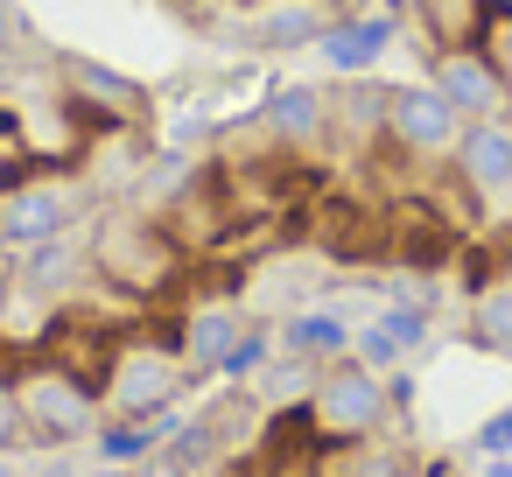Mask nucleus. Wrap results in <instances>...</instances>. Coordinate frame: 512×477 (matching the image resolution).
<instances>
[{
  "mask_svg": "<svg viewBox=\"0 0 512 477\" xmlns=\"http://www.w3.org/2000/svg\"><path fill=\"white\" fill-rule=\"evenodd\" d=\"M85 253H92V274L99 281H113L120 295H141V302H155V295H169L183 281V239H176V225H162L141 204L106 211L92 225Z\"/></svg>",
  "mask_w": 512,
  "mask_h": 477,
  "instance_id": "1",
  "label": "nucleus"
},
{
  "mask_svg": "<svg viewBox=\"0 0 512 477\" xmlns=\"http://www.w3.org/2000/svg\"><path fill=\"white\" fill-rule=\"evenodd\" d=\"M183 386H190V365H183V323H176V330L113 344L106 379H99V407L113 421H162L183 400Z\"/></svg>",
  "mask_w": 512,
  "mask_h": 477,
  "instance_id": "2",
  "label": "nucleus"
},
{
  "mask_svg": "<svg viewBox=\"0 0 512 477\" xmlns=\"http://www.w3.org/2000/svg\"><path fill=\"white\" fill-rule=\"evenodd\" d=\"M15 393H22V421H29V442L36 449H71V442L99 435V421H106L99 386L78 379V372H64V365H50V358H36L15 379Z\"/></svg>",
  "mask_w": 512,
  "mask_h": 477,
  "instance_id": "3",
  "label": "nucleus"
},
{
  "mask_svg": "<svg viewBox=\"0 0 512 477\" xmlns=\"http://www.w3.org/2000/svg\"><path fill=\"white\" fill-rule=\"evenodd\" d=\"M393 400H386V379L358 358H337L309 379V421L323 442H372L386 428Z\"/></svg>",
  "mask_w": 512,
  "mask_h": 477,
  "instance_id": "4",
  "label": "nucleus"
},
{
  "mask_svg": "<svg viewBox=\"0 0 512 477\" xmlns=\"http://www.w3.org/2000/svg\"><path fill=\"white\" fill-rule=\"evenodd\" d=\"M456 141H463V113L435 85H386L379 148H393L407 162H456Z\"/></svg>",
  "mask_w": 512,
  "mask_h": 477,
  "instance_id": "5",
  "label": "nucleus"
},
{
  "mask_svg": "<svg viewBox=\"0 0 512 477\" xmlns=\"http://www.w3.org/2000/svg\"><path fill=\"white\" fill-rule=\"evenodd\" d=\"M78 218H85V183H71V176L43 169V176L15 183V190H0V246L8 253L64 239V232H78Z\"/></svg>",
  "mask_w": 512,
  "mask_h": 477,
  "instance_id": "6",
  "label": "nucleus"
},
{
  "mask_svg": "<svg viewBox=\"0 0 512 477\" xmlns=\"http://www.w3.org/2000/svg\"><path fill=\"white\" fill-rule=\"evenodd\" d=\"M57 78H64V106L92 113L99 134H120V127H148L155 99L141 78L113 71V64H92V57H57Z\"/></svg>",
  "mask_w": 512,
  "mask_h": 477,
  "instance_id": "7",
  "label": "nucleus"
},
{
  "mask_svg": "<svg viewBox=\"0 0 512 477\" xmlns=\"http://www.w3.org/2000/svg\"><path fill=\"white\" fill-rule=\"evenodd\" d=\"M456 176L484 211H512V120H470L456 141Z\"/></svg>",
  "mask_w": 512,
  "mask_h": 477,
  "instance_id": "8",
  "label": "nucleus"
},
{
  "mask_svg": "<svg viewBox=\"0 0 512 477\" xmlns=\"http://www.w3.org/2000/svg\"><path fill=\"white\" fill-rule=\"evenodd\" d=\"M428 85L463 113V127L470 120H505V106H512V92L498 85V71H491L484 50H442V57H428Z\"/></svg>",
  "mask_w": 512,
  "mask_h": 477,
  "instance_id": "9",
  "label": "nucleus"
},
{
  "mask_svg": "<svg viewBox=\"0 0 512 477\" xmlns=\"http://www.w3.org/2000/svg\"><path fill=\"white\" fill-rule=\"evenodd\" d=\"M330 22L337 15L323 8V0H253L239 29H246L253 50H316V36Z\"/></svg>",
  "mask_w": 512,
  "mask_h": 477,
  "instance_id": "10",
  "label": "nucleus"
},
{
  "mask_svg": "<svg viewBox=\"0 0 512 477\" xmlns=\"http://www.w3.org/2000/svg\"><path fill=\"white\" fill-rule=\"evenodd\" d=\"M85 281H92V253H85V239H71V232L29 246V253H22V274H15V288L36 295V302H71Z\"/></svg>",
  "mask_w": 512,
  "mask_h": 477,
  "instance_id": "11",
  "label": "nucleus"
},
{
  "mask_svg": "<svg viewBox=\"0 0 512 477\" xmlns=\"http://www.w3.org/2000/svg\"><path fill=\"white\" fill-rule=\"evenodd\" d=\"M260 120H267V134H274L281 148H316V141L337 127V99H330L323 85H281Z\"/></svg>",
  "mask_w": 512,
  "mask_h": 477,
  "instance_id": "12",
  "label": "nucleus"
},
{
  "mask_svg": "<svg viewBox=\"0 0 512 477\" xmlns=\"http://www.w3.org/2000/svg\"><path fill=\"white\" fill-rule=\"evenodd\" d=\"M239 337H246V309H239L232 295H225V302H197V309L183 316V365H190V379H197V372H218Z\"/></svg>",
  "mask_w": 512,
  "mask_h": 477,
  "instance_id": "13",
  "label": "nucleus"
},
{
  "mask_svg": "<svg viewBox=\"0 0 512 477\" xmlns=\"http://www.w3.org/2000/svg\"><path fill=\"white\" fill-rule=\"evenodd\" d=\"M491 8H498V0H421L414 22H421L428 57H442V50H477V43H484Z\"/></svg>",
  "mask_w": 512,
  "mask_h": 477,
  "instance_id": "14",
  "label": "nucleus"
},
{
  "mask_svg": "<svg viewBox=\"0 0 512 477\" xmlns=\"http://www.w3.org/2000/svg\"><path fill=\"white\" fill-rule=\"evenodd\" d=\"M386 43H393V22H365V15H337V22L316 36L323 64H330V71H344V78L372 71V64L386 57Z\"/></svg>",
  "mask_w": 512,
  "mask_h": 477,
  "instance_id": "15",
  "label": "nucleus"
},
{
  "mask_svg": "<svg viewBox=\"0 0 512 477\" xmlns=\"http://www.w3.org/2000/svg\"><path fill=\"white\" fill-rule=\"evenodd\" d=\"M344 351H351V330H344L337 316H323V309H302V316H288V323H281V358L337 365Z\"/></svg>",
  "mask_w": 512,
  "mask_h": 477,
  "instance_id": "16",
  "label": "nucleus"
},
{
  "mask_svg": "<svg viewBox=\"0 0 512 477\" xmlns=\"http://www.w3.org/2000/svg\"><path fill=\"white\" fill-rule=\"evenodd\" d=\"M470 344L491 351V358H512V281L477 288V302H470Z\"/></svg>",
  "mask_w": 512,
  "mask_h": 477,
  "instance_id": "17",
  "label": "nucleus"
},
{
  "mask_svg": "<svg viewBox=\"0 0 512 477\" xmlns=\"http://www.w3.org/2000/svg\"><path fill=\"white\" fill-rule=\"evenodd\" d=\"M162 435H169V414H162V421H113V414H106L92 442H99V463H141V456L162 449Z\"/></svg>",
  "mask_w": 512,
  "mask_h": 477,
  "instance_id": "18",
  "label": "nucleus"
},
{
  "mask_svg": "<svg viewBox=\"0 0 512 477\" xmlns=\"http://www.w3.org/2000/svg\"><path fill=\"white\" fill-rule=\"evenodd\" d=\"M267 358H281V351H274V330L246 323V337H239V344L225 351V365H218V372H225V379H253V372H260Z\"/></svg>",
  "mask_w": 512,
  "mask_h": 477,
  "instance_id": "19",
  "label": "nucleus"
},
{
  "mask_svg": "<svg viewBox=\"0 0 512 477\" xmlns=\"http://www.w3.org/2000/svg\"><path fill=\"white\" fill-rule=\"evenodd\" d=\"M484 57H491V71H498V85L512 92V8H491V22H484V43H477Z\"/></svg>",
  "mask_w": 512,
  "mask_h": 477,
  "instance_id": "20",
  "label": "nucleus"
},
{
  "mask_svg": "<svg viewBox=\"0 0 512 477\" xmlns=\"http://www.w3.org/2000/svg\"><path fill=\"white\" fill-rule=\"evenodd\" d=\"M379 323L400 337V351H421L428 344V302H393V309H379Z\"/></svg>",
  "mask_w": 512,
  "mask_h": 477,
  "instance_id": "21",
  "label": "nucleus"
},
{
  "mask_svg": "<svg viewBox=\"0 0 512 477\" xmlns=\"http://www.w3.org/2000/svg\"><path fill=\"white\" fill-rule=\"evenodd\" d=\"M15 449H29V421H22V393H15V379L0 372V456H15Z\"/></svg>",
  "mask_w": 512,
  "mask_h": 477,
  "instance_id": "22",
  "label": "nucleus"
},
{
  "mask_svg": "<svg viewBox=\"0 0 512 477\" xmlns=\"http://www.w3.org/2000/svg\"><path fill=\"white\" fill-rule=\"evenodd\" d=\"M470 449H477V456H512V407H498V414L470 435Z\"/></svg>",
  "mask_w": 512,
  "mask_h": 477,
  "instance_id": "23",
  "label": "nucleus"
},
{
  "mask_svg": "<svg viewBox=\"0 0 512 477\" xmlns=\"http://www.w3.org/2000/svg\"><path fill=\"white\" fill-rule=\"evenodd\" d=\"M29 43V22H22V8H15V0H0V57H15Z\"/></svg>",
  "mask_w": 512,
  "mask_h": 477,
  "instance_id": "24",
  "label": "nucleus"
},
{
  "mask_svg": "<svg viewBox=\"0 0 512 477\" xmlns=\"http://www.w3.org/2000/svg\"><path fill=\"white\" fill-rule=\"evenodd\" d=\"M85 477H134V463H99V470H85Z\"/></svg>",
  "mask_w": 512,
  "mask_h": 477,
  "instance_id": "25",
  "label": "nucleus"
},
{
  "mask_svg": "<svg viewBox=\"0 0 512 477\" xmlns=\"http://www.w3.org/2000/svg\"><path fill=\"white\" fill-rule=\"evenodd\" d=\"M484 477H512V463L505 456H484Z\"/></svg>",
  "mask_w": 512,
  "mask_h": 477,
  "instance_id": "26",
  "label": "nucleus"
},
{
  "mask_svg": "<svg viewBox=\"0 0 512 477\" xmlns=\"http://www.w3.org/2000/svg\"><path fill=\"white\" fill-rule=\"evenodd\" d=\"M323 8H330V15H358V8H365V0H323Z\"/></svg>",
  "mask_w": 512,
  "mask_h": 477,
  "instance_id": "27",
  "label": "nucleus"
},
{
  "mask_svg": "<svg viewBox=\"0 0 512 477\" xmlns=\"http://www.w3.org/2000/svg\"><path fill=\"white\" fill-rule=\"evenodd\" d=\"M8 295H15V281H8V274H0V316H8Z\"/></svg>",
  "mask_w": 512,
  "mask_h": 477,
  "instance_id": "28",
  "label": "nucleus"
},
{
  "mask_svg": "<svg viewBox=\"0 0 512 477\" xmlns=\"http://www.w3.org/2000/svg\"><path fill=\"white\" fill-rule=\"evenodd\" d=\"M386 8H393V15H414V8H421V0H386Z\"/></svg>",
  "mask_w": 512,
  "mask_h": 477,
  "instance_id": "29",
  "label": "nucleus"
},
{
  "mask_svg": "<svg viewBox=\"0 0 512 477\" xmlns=\"http://www.w3.org/2000/svg\"><path fill=\"white\" fill-rule=\"evenodd\" d=\"M43 477H78V470H71V463H50V470H43Z\"/></svg>",
  "mask_w": 512,
  "mask_h": 477,
  "instance_id": "30",
  "label": "nucleus"
},
{
  "mask_svg": "<svg viewBox=\"0 0 512 477\" xmlns=\"http://www.w3.org/2000/svg\"><path fill=\"white\" fill-rule=\"evenodd\" d=\"M0 477H29V470H15V463H0Z\"/></svg>",
  "mask_w": 512,
  "mask_h": 477,
  "instance_id": "31",
  "label": "nucleus"
},
{
  "mask_svg": "<svg viewBox=\"0 0 512 477\" xmlns=\"http://www.w3.org/2000/svg\"><path fill=\"white\" fill-rule=\"evenodd\" d=\"M498 8H512V0H498Z\"/></svg>",
  "mask_w": 512,
  "mask_h": 477,
  "instance_id": "32",
  "label": "nucleus"
},
{
  "mask_svg": "<svg viewBox=\"0 0 512 477\" xmlns=\"http://www.w3.org/2000/svg\"><path fill=\"white\" fill-rule=\"evenodd\" d=\"M505 120H512V106H505Z\"/></svg>",
  "mask_w": 512,
  "mask_h": 477,
  "instance_id": "33",
  "label": "nucleus"
}]
</instances>
